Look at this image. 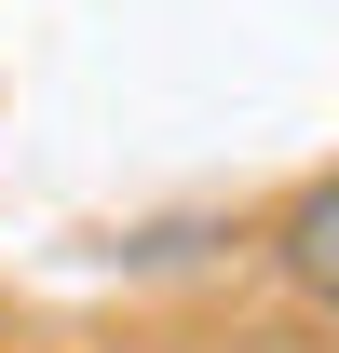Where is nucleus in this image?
<instances>
[{
	"label": "nucleus",
	"mask_w": 339,
	"mask_h": 353,
	"mask_svg": "<svg viewBox=\"0 0 339 353\" xmlns=\"http://www.w3.org/2000/svg\"><path fill=\"white\" fill-rule=\"evenodd\" d=\"M271 285H285L298 312H326V326H339V163L298 176L285 204H271Z\"/></svg>",
	"instance_id": "nucleus-1"
}]
</instances>
